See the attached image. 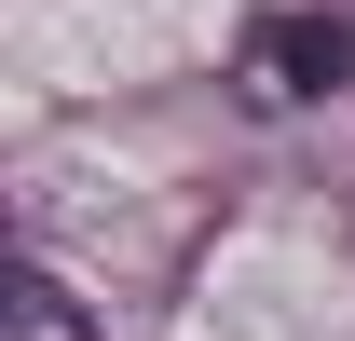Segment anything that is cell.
<instances>
[{"mask_svg": "<svg viewBox=\"0 0 355 341\" xmlns=\"http://www.w3.org/2000/svg\"><path fill=\"white\" fill-rule=\"evenodd\" d=\"M246 69H260V96H328L355 69V42L328 28V14H273L260 42H246Z\"/></svg>", "mask_w": 355, "mask_h": 341, "instance_id": "obj_1", "label": "cell"}, {"mask_svg": "<svg viewBox=\"0 0 355 341\" xmlns=\"http://www.w3.org/2000/svg\"><path fill=\"white\" fill-rule=\"evenodd\" d=\"M14 328H28V341H83V328H69V300H55L42 273H28V287H14Z\"/></svg>", "mask_w": 355, "mask_h": 341, "instance_id": "obj_2", "label": "cell"}]
</instances>
